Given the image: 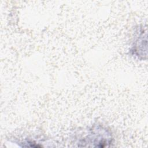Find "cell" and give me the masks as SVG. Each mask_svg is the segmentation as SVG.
Returning a JSON list of instances; mask_svg holds the SVG:
<instances>
[{
    "label": "cell",
    "instance_id": "obj_1",
    "mask_svg": "<svg viewBox=\"0 0 148 148\" xmlns=\"http://www.w3.org/2000/svg\"><path fill=\"white\" fill-rule=\"evenodd\" d=\"M112 143V136L110 132L105 127L94 125L88 129V132L81 139L79 143L87 144V146L103 147L109 146Z\"/></svg>",
    "mask_w": 148,
    "mask_h": 148
}]
</instances>
